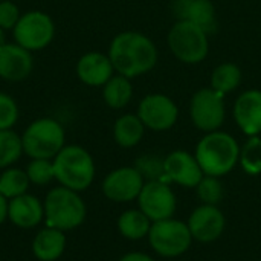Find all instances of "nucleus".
<instances>
[{"mask_svg": "<svg viewBox=\"0 0 261 261\" xmlns=\"http://www.w3.org/2000/svg\"><path fill=\"white\" fill-rule=\"evenodd\" d=\"M109 58L119 75L135 78L154 67L158 61V50L147 35L127 31L118 34L112 40Z\"/></svg>", "mask_w": 261, "mask_h": 261, "instance_id": "nucleus-1", "label": "nucleus"}, {"mask_svg": "<svg viewBox=\"0 0 261 261\" xmlns=\"http://www.w3.org/2000/svg\"><path fill=\"white\" fill-rule=\"evenodd\" d=\"M196 159L203 174L220 177L237 165L240 147L231 135L225 132H211L197 144Z\"/></svg>", "mask_w": 261, "mask_h": 261, "instance_id": "nucleus-2", "label": "nucleus"}, {"mask_svg": "<svg viewBox=\"0 0 261 261\" xmlns=\"http://www.w3.org/2000/svg\"><path fill=\"white\" fill-rule=\"evenodd\" d=\"M55 179L73 191H83L90 187L95 177V164L87 150L80 145H67L54 158Z\"/></svg>", "mask_w": 261, "mask_h": 261, "instance_id": "nucleus-3", "label": "nucleus"}, {"mask_svg": "<svg viewBox=\"0 0 261 261\" xmlns=\"http://www.w3.org/2000/svg\"><path fill=\"white\" fill-rule=\"evenodd\" d=\"M44 219L49 228L69 231L78 228L86 219V205L76 191L66 187L54 188L44 200Z\"/></svg>", "mask_w": 261, "mask_h": 261, "instance_id": "nucleus-4", "label": "nucleus"}, {"mask_svg": "<svg viewBox=\"0 0 261 261\" xmlns=\"http://www.w3.org/2000/svg\"><path fill=\"white\" fill-rule=\"evenodd\" d=\"M23 151L32 159H54L64 147V128L52 118H40L21 136Z\"/></svg>", "mask_w": 261, "mask_h": 261, "instance_id": "nucleus-5", "label": "nucleus"}, {"mask_svg": "<svg viewBox=\"0 0 261 261\" xmlns=\"http://www.w3.org/2000/svg\"><path fill=\"white\" fill-rule=\"evenodd\" d=\"M168 46L180 61L197 64L208 55V34L188 20H179L168 34Z\"/></svg>", "mask_w": 261, "mask_h": 261, "instance_id": "nucleus-6", "label": "nucleus"}, {"mask_svg": "<svg viewBox=\"0 0 261 261\" xmlns=\"http://www.w3.org/2000/svg\"><path fill=\"white\" fill-rule=\"evenodd\" d=\"M150 246L162 257L173 258L188 251L193 236L187 223L174 219L153 222L148 232Z\"/></svg>", "mask_w": 261, "mask_h": 261, "instance_id": "nucleus-7", "label": "nucleus"}, {"mask_svg": "<svg viewBox=\"0 0 261 261\" xmlns=\"http://www.w3.org/2000/svg\"><path fill=\"white\" fill-rule=\"evenodd\" d=\"M12 32L17 44L31 52H37L50 44L55 35V24L46 12L28 11L21 14Z\"/></svg>", "mask_w": 261, "mask_h": 261, "instance_id": "nucleus-8", "label": "nucleus"}, {"mask_svg": "<svg viewBox=\"0 0 261 261\" xmlns=\"http://www.w3.org/2000/svg\"><path fill=\"white\" fill-rule=\"evenodd\" d=\"M193 124L202 132H217L225 121L223 95L211 89H202L194 93L190 106Z\"/></svg>", "mask_w": 261, "mask_h": 261, "instance_id": "nucleus-9", "label": "nucleus"}, {"mask_svg": "<svg viewBox=\"0 0 261 261\" xmlns=\"http://www.w3.org/2000/svg\"><path fill=\"white\" fill-rule=\"evenodd\" d=\"M139 210L151 220L159 222L171 219L176 211V196L164 180L147 182L138 196Z\"/></svg>", "mask_w": 261, "mask_h": 261, "instance_id": "nucleus-10", "label": "nucleus"}, {"mask_svg": "<svg viewBox=\"0 0 261 261\" xmlns=\"http://www.w3.org/2000/svg\"><path fill=\"white\" fill-rule=\"evenodd\" d=\"M138 116L145 127L154 132H162L171 128L176 124L179 110L171 98L161 93H153L147 95L141 101Z\"/></svg>", "mask_w": 261, "mask_h": 261, "instance_id": "nucleus-11", "label": "nucleus"}, {"mask_svg": "<svg viewBox=\"0 0 261 261\" xmlns=\"http://www.w3.org/2000/svg\"><path fill=\"white\" fill-rule=\"evenodd\" d=\"M144 187V177L133 167L112 171L102 182V193L113 202H130L136 199Z\"/></svg>", "mask_w": 261, "mask_h": 261, "instance_id": "nucleus-12", "label": "nucleus"}, {"mask_svg": "<svg viewBox=\"0 0 261 261\" xmlns=\"http://www.w3.org/2000/svg\"><path fill=\"white\" fill-rule=\"evenodd\" d=\"M225 216L216 205H202L193 211L188 228L194 240L202 243L216 242L225 231Z\"/></svg>", "mask_w": 261, "mask_h": 261, "instance_id": "nucleus-13", "label": "nucleus"}, {"mask_svg": "<svg viewBox=\"0 0 261 261\" xmlns=\"http://www.w3.org/2000/svg\"><path fill=\"white\" fill-rule=\"evenodd\" d=\"M164 170L168 180L187 188H196L203 179V171L196 156L182 150L173 151L164 159Z\"/></svg>", "mask_w": 261, "mask_h": 261, "instance_id": "nucleus-14", "label": "nucleus"}, {"mask_svg": "<svg viewBox=\"0 0 261 261\" xmlns=\"http://www.w3.org/2000/svg\"><path fill=\"white\" fill-rule=\"evenodd\" d=\"M34 69L32 52L17 43H6L0 47V76L6 81H21Z\"/></svg>", "mask_w": 261, "mask_h": 261, "instance_id": "nucleus-15", "label": "nucleus"}, {"mask_svg": "<svg viewBox=\"0 0 261 261\" xmlns=\"http://www.w3.org/2000/svg\"><path fill=\"white\" fill-rule=\"evenodd\" d=\"M113 64L109 55L101 52L84 54L76 63V75L81 83L90 87L104 86L113 76Z\"/></svg>", "mask_w": 261, "mask_h": 261, "instance_id": "nucleus-16", "label": "nucleus"}, {"mask_svg": "<svg viewBox=\"0 0 261 261\" xmlns=\"http://www.w3.org/2000/svg\"><path fill=\"white\" fill-rule=\"evenodd\" d=\"M234 118L237 125L248 136L261 133V90H248L237 98Z\"/></svg>", "mask_w": 261, "mask_h": 261, "instance_id": "nucleus-17", "label": "nucleus"}, {"mask_svg": "<svg viewBox=\"0 0 261 261\" xmlns=\"http://www.w3.org/2000/svg\"><path fill=\"white\" fill-rule=\"evenodd\" d=\"M174 14L179 20H188L206 34H211L217 28L216 8L211 0H176Z\"/></svg>", "mask_w": 261, "mask_h": 261, "instance_id": "nucleus-18", "label": "nucleus"}, {"mask_svg": "<svg viewBox=\"0 0 261 261\" xmlns=\"http://www.w3.org/2000/svg\"><path fill=\"white\" fill-rule=\"evenodd\" d=\"M8 217L15 226L31 229L44 217V208L37 197L31 194H21L8 202Z\"/></svg>", "mask_w": 261, "mask_h": 261, "instance_id": "nucleus-19", "label": "nucleus"}, {"mask_svg": "<svg viewBox=\"0 0 261 261\" xmlns=\"http://www.w3.org/2000/svg\"><path fill=\"white\" fill-rule=\"evenodd\" d=\"M66 248V237L63 231L55 228H46L40 231L32 243L34 255L41 261H54L61 257Z\"/></svg>", "mask_w": 261, "mask_h": 261, "instance_id": "nucleus-20", "label": "nucleus"}, {"mask_svg": "<svg viewBox=\"0 0 261 261\" xmlns=\"http://www.w3.org/2000/svg\"><path fill=\"white\" fill-rule=\"evenodd\" d=\"M144 128L145 125L142 124L138 115H122L115 122L113 136L118 145L124 148H132L142 139Z\"/></svg>", "mask_w": 261, "mask_h": 261, "instance_id": "nucleus-21", "label": "nucleus"}, {"mask_svg": "<svg viewBox=\"0 0 261 261\" xmlns=\"http://www.w3.org/2000/svg\"><path fill=\"white\" fill-rule=\"evenodd\" d=\"M133 95V87L130 84V78L124 75L112 76L102 86V98L104 102L112 109H122L125 107Z\"/></svg>", "mask_w": 261, "mask_h": 261, "instance_id": "nucleus-22", "label": "nucleus"}, {"mask_svg": "<svg viewBox=\"0 0 261 261\" xmlns=\"http://www.w3.org/2000/svg\"><path fill=\"white\" fill-rule=\"evenodd\" d=\"M119 232L128 240H141L148 236L151 220L141 210H130L121 214L118 220Z\"/></svg>", "mask_w": 261, "mask_h": 261, "instance_id": "nucleus-23", "label": "nucleus"}, {"mask_svg": "<svg viewBox=\"0 0 261 261\" xmlns=\"http://www.w3.org/2000/svg\"><path fill=\"white\" fill-rule=\"evenodd\" d=\"M240 81H242L240 69L232 63H223L214 69L211 76V87L216 92L225 95L237 89Z\"/></svg>", "mask_w": 261, "mask_h": 261, "instance_id": "nucleus-24", "label": "nucleus"}, {"mask_svg": "<svg viewBox=\"0 0 261 261\" xmlns=\"http://www.w3.org/2000/svg\"><path fill=\"white\" fill-rule=\"evenodd\" d=\"M29 187V177L26 171L20 168H9L0 176V194L5 199H14L26 194Z\"/></svg>", "mask_w": 261, "mask_h": 261, "instance_id": "nucleus-25", "label": "nucleus"}, {"mask_svg": "<svg viewBox=\"0 0 261 261\" xmlns=\"http://www.w3.org/2000/svg\"><path fill=\"white\" fill-rule=\"evenodd\" d=\"M23 153L21 136L15 132L0 130V168H6L17 162Z\"/></svg>", "mask_w": 261, "mask_h": 261, "instance_id": "nucleus-26", "label": "nucleus"}, {"mask_svg": "<svg viewBox=\"0 0 261 261\" xmlns=\"http://www.w3.org/2000/svg\"><path fill=\"white\" fill-rule=\"evenodd\" d=\"M240 162L248 174L261 173V139L257 136H251V139L240 151Z\"/></svg>", "mask_w": 261, "mask_h": 261, "instance_id": "nucleus-27", "label": "nucleus"}, {"mask_svg": "<svg viewBox=\"0 0 261 261\" xmlns=\"http://www.w3.org/2000/svg\"><path fill=\"white\" fill-rule=\"evenodd\" d=\"M141 176L144 179L150 180H164L168 182L167 176H165V170H164V161H161L156 156L147 154V156H141L136 161V167H135Z\"/></svg>", "mask_w": 261, "mask_h": 261, "instance_id": "nucleus-28", "label": "nucleus"}, {"mask_svg": "<svg viewBox=\"0 0 261 261\" xmlns=\"http://www.w3.org/2000/svg\"><path fill=\"white\" fill-rule=\"evenodd\" d=\"M197 188V196L205 205H217L223 199V185L214 176H205Z\"/></svg>", "mask_w": 261, "mask_h": 261, "instance_id": "nucleus-29", "label": "nucleus"}, {"mask_svg": "<svg viewBox=\"0 0 261 261\" xmlns=\"http://www.w3.org/2000/svg\"><path fill=\"white\" fill-rule=\"evenodd\" d=\"M26 174L29 182L35 185H46L52 179H55L54 162L50 159H32V162L26 168Z\"/></svg>", "mask_w": 261, "mask_h": 261, "instance_id": "nucleus-30", "label": "nucleus"}, {"mask_svg": "<svg viewBox=\"0 0 261 261\" xmlns=\"http://www.w3.org/2000/svg\"><path fill=\"white\" fill-rule=\"evenodd\" d=\"M18 119L17 102L6 93L0 92V130H9Z\"/></svg>", "mask_w": 261, "mask_h": 261, "instance_id": "nucleus-31", "label": "nucleus"}, {"mask_svg": "<svg viewBox=\"0 0 261 261\" xmlns=\"http://www.w3.org/2000/svg\"><path fill=\"white\" fill-rule=\"evenodd\" d=\"M21 14L20 9L15 3L11 0H3L0 2V28L5 31L14 29L15 24L18 23Z\"/></svg>", "mask_w": 261, "mask_h": 261, "instance_id": "nucleus-32", "label": "nucleus"}, {"mask_svg": "<svg viewBox=\"0 0 261 261\" xmlns=\"http://www.w3.org/2000/svg\"><path fill=\"white\" fill-rule=\"evenodd\" d=\"M119 261H154L150 255L147 254H142V252H130V254H125Z\"/></svg>", "mask_w": 261, "mask_h": 261, "instance_id": "nucleus-33", "label": "nucleus"}, {"mask_svg": "<svg viewBox=\"0 0 261 261\" xmlns=\"http://www.w3.org/2000/svg\"><path fill=\"white\" fill-rule=\"evenodd\" d=\"M6 217H8V200L0 194V225L5 222Z\"/></svg>", "mask_w": 261, "mask_h": 261, "instance_id": "nucleus-34", "label": "nucleus"}, {"mask_svg": "<svg viewBox=\"0 0 261 261\" xmlns=\"http://www.w3.org/2000/svg\"><path fill=\"white\" fill-rule=\"evenodd\" d=\"M3 44H6V35H5V29L0 28V47H2Z\"/></svg>", "mask_w": 261, "mask_h": 261, "instance_id": "nucleus-35", "label": "nucleus"}]
</instances>
